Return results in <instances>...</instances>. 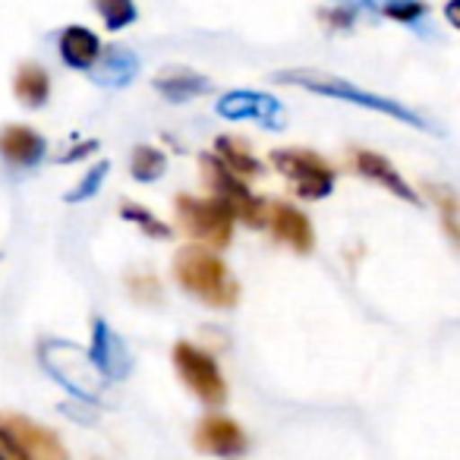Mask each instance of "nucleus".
<instances>
[{"mask_svg": "<svg viewBox=\"0 0 460 460\" xmlns=\"http://www.w3.org/2000/svg\"><path fill=\"white\" fill-rule=\"evenodd\" d=\"M278 83L284 85H296V89H306L313 95H325V98H338V102H350L357 108H366V111H376V114H385L397 123H407L413 129H422V133H435L432 123L426 120L422 114H416L410 104H401L394 98H385V95H376V92H366V89H357L353 83L341 76H332V73H319V70H281L275 73Z\"/></svg>", "mask_w": 460, "mask_h": 460, "instance_id": "f257e3e1", "label": "nucleus"}, {"mask_svg": "<svg viewBox=\"0 0 460 460\" xmlns=\"http://www.w3.org/2000/svg\"><path fill=\"white\" fill-rule=\"evenodd\" d=\"M95 148H98V142H95V139H89V142H85L83 148H76V152L64 155V158H60V161H64V164H70V161H76V158H85V152H95Z\"/></svg>", "mask_w": 460, "mask_h": 460, "instance_id": "a878e982", "label": "nucleus"}, {"mask_svg": "<svg viewBox=\"0 0 460 460\" xmlns=\"http://www.w3.org/2000/svg\"><path fill=\"white\" fill-rule=\"evenodd\" d=\"M271 167L290 180V186H294V192L300 199L319 202V199H328L334 192L338 173L315 152H306V148H275L271 152Z\"/></svg>", "mask_w": 460, "mask_h": 460, "instance_id": "39448f33", "label": "nucleus"}, {"mask_svg": "<svg viewBox=\"0 0 460 460\" xmlns=\"http://www.w3.org/2000/svg\"><path fill=\"white\" fill-rule=\"evenodd\" d=\"M265 224L271 227L275 240H281V243L290 246L294 252H300V256L313 252V246H315L313 224H309V217L303 215L300 208H294V205H288V202L265 205Z\"/></svg>", "mask_w": 460, "mask_h": 460, "instance_id": "f8f14e48", "label": "nucleus"}, {"mask_svg": "<svg viewBox=\"0 0 460 460\" xmlns=\"http://www.w3.org/2000/svg\"><path fill=\"white\" fill-rule=\"evenodd\" d=\"M129 171L139 183H152L161 173L167 171V155L155 146H139L133 148V158H129Z\"/></svg>", "mask_w": 460, "mask_h": 460, "instance_id": "aec40b11", "label": "nucleus"}, {"mask_svg": "<svg viewBox=\"0 0 460 460\" xmlns=\"http://www.w3.org/2000/svg\"><path fill=\"white\" fill-rule=\"evenodd\" d=\"M199 171L205 177V186L215 190V199L227 202V208L234 211V217H243L250 227H262L265 224V202H259L256 196L250 192V186L237 177V173H230L215 155H199Z\"/></svg>", "mask_w": 460, "mask_h": 460, "instance_id": "6e6552de", "label": "nucleus"}, {"mask_svg": "<svg viewBox=\"0 0 460 460\" xmlns=\"http://www.w3.org/2000/svg\"><path fill=\"white\" fill-rule=\"evenodd\" d=\"M457 4L460 0H447V20H451V26H457Z\"/></svg>", "mask_w": 460, "mask_h": 460, "instance_id": "bb28decb", "label": "nucleus"}, {"mask_svg": "<svg viewBox=\"0 0 460 460\" xmlns=\"http://www.w3.org/2000/svg\"><path fill=\"white\" fill-rule=\"evenodd\" d=\"M120 215L127 217L129 224H136V227L152 240H171L173 237V230L167 227L164 221H158L148 208H142L139 202H120Z\"/></svg>", "mask_w": 460, "mask_h": 460, "instance_id": "412c9836", "label": "nucleus"}, {"mask_svg": "<svg viewBox=\"0 0 460 460\" xmlns=\"http://www.w3.org/2000/svg\"><path fill=\"white\" fill-rule=\"evenodd\" d=\"M136 73H139V58L123 45H111L108 51H102L95 60V83L98 85L123 89V85L133 83Z\"/></svg>", "mask_w": 460, "mask_h": 460, "instance_id": "dca6fc26", "label": "nucleus"}, {"mask_svg": "<svg viewBox=\"0 0 460 460\" xmlns=\"http://www.w3.org/2000/svg\"><path fill=\"white\" fill-rule=\"evenodd\" d=\"M173 369H177L180 382H183L205 407H221V403L227 401V382H224L215 357L199 350L196 344H190V341H177V344H173Z\"/></svg>", "mask_w": 460, "mask_h": 460, "instance_id": "423d86ee", "label": "nucleus"}, {"mask_svg": "<svg viewBox=\"0 0 460 460\" xmlns=\"http://www.w3.org/2000/svg\"><path fill=\"white\" fill-rule=\"evenodd\" d=\"M155 89L171 104H183V102H192V98L208 95L211 79L190 70V66H167V70H161L158 76H155Z\"/></svg>", "mask_w": 460, "mask_h": 460, "instance_id": "4468645a", "label": "nucleus"}, {"mask_svg": "<svg viewBox=\"0 0 460 460\" xmlns=\"http://www.w3.org/2000/svg\"><path fill=\"white\" fill-rule=\"evenodd\" d=\"M0 460H7V457H4V454H0Z\"/></svg>", "mask_w": 460, "mask_h": 460, "instance_id": "c85d7f7f", "label": "nucleus"}, {"mask_svg": "<svg viewBox=\"0 0 460 460\" xmlns=\"http://www.w3.org/2000/svg\"><path fill=\"white\" fill-rule=\"evenodd\" d=\"M48 142L45 136H39L32 127H22V123H13V127L0 129V155L10 161V164H22L32 167L45 158Z\"/></svg>", "mask_w": 460, "mask_h": 460, "instance_id": "2eb2a0df", "label": "nucleus"}, {"mask_svg": "<svg viewBox=\"0 0 460 460\" xmlns=\"http://www.w3.org/2000/svg\"><path fill=\"white\" fill-rule=\"evenodd\" d=\"M95 10L111 32L127 29L129 22H136V16H139L136 13V0H95Z\"/></svg>", "mask_w": 460, "mask_h": 460, "instance_id": "4be33fe9", "label": "nucleus"}, {"mask_svg": "<svg viewBox=\"0 0 460 460\" xmlns=\"http://www.w3.org/2000/svg\"><path fill=\"white\" fill-rule=\"evenodd\" d=\"M215 158L221 161L230 173H237V177H259V173L265 171L262 161H259L256 155L243 146V142L234 139V136H217Z\"/></svg>", "mask_w": 460, "mask_h": 460, "instance_id": "6ab92c4d", "label": "nucleus"}, {"mask_svg": "<svg viewBox=\"0 0 460 460\" xmlns=\"http://www.w3.org/2000/svg\"><path fill=\"white\" fill-rule=\"evenodd\" d=\"M102 54V41L92 29L85 26H66L60 32V58H64L66 66L73 70H92Z\"/></svg>", "mask_w": 460, "mask_h": 460, "instance_id": "f3484780", "label": "nucleus"}, {"mask_svg": "<svg viewBox=\"0 0 460 460\" xmlns=\"http://www.w3.org/2000/svg\"><path fill=\"white\" fill-rule=\"evenodd\" d=\"M196 447L202 454H211V457L237 460L246 454L250 441H246V432L240 429V422L227 420V416H205L196 426Z\"/></svg>", "mask_w": 460, "mask_h": 460, "instance_id": "9b49d317", "label": "nucleus"}, {"mask_svg": "<svg viewBox=\"0 0 460 460\" xmlns=\"http://www.w3.org/2000/svg\"><path fill=\"white\" fill-rule=\"evenodd\" d=\"M334 7H353V4H357V0H332Z\"/></svg>", "mask_w": 460, "mask_h": 460, "instance_id": "cd10ccee", "label": "nucleus"}, {"mask_svg": "<svg viewBox=\"0 0 460 460\" xmlns=\"http://www.w3.org/2000/svg\"><path fill=\"white\" fill-rule=\"evenodd\" d=\"M0 454L13 460H70L58 435L26 416L0 420Z\"/></svg>", "mask_w": 460, "mask_h": 460, "instance_id": "0eeeda50", "label": "nucleus"}, {"mask_svg": "<svg viewBox=\"0 0 460 460\" xmlns=\"http://www.w3.org/2000/svg\"><path fill=\"white\" fill-rule=\"evenodd\" d=\"M89 357L104 382H123L133 372V357H129L127 344L104 319H95V325H92Z\"/></svg>", "mask_w": 460, "mask_h": 460, "instance_id": "9d476101", "label": "nucleus"}, {"mask_svg": "<svg viewBox=\"0 0 460 460\" xmlns=\"http://www.w3.org/2000/svg\"><path fill=\"white\" fill-rule=\"evenodd\" d=\"M173 278L190 296L211 309H230L240 300V284L208 246H183L173 256Z\"/></svg>", "mask_w": 460, "mask_h": 460, "instance_id": "f03ea898", "label": "nucleus"}, {"mask_svg": "<svg viewBox=\"0 0 460 460\" xmlns=\"http://www.w3.org/2000/svg\"><path fill=\"white\" fill-rule=\"evenodd\" d=\"M217 117L230 123H259L265 129H281L284 127V104L269 92H252V89H237L217 98L215 104Z\"/></svg>", "mask_w": 460, "mask_h": 460, "instance_id": "1a4fd4ad", "label": "nucleus"}, {"mask_svg": "<svg viewBox=\"0 0 460 460\" xmlns=\"http://www.w3.org/2000/svg\"><path fill=\"white\" fill-rule=\"evenodd\" d=\"M353 167H357L359 173H363L366 180H372V183L385 186L388 192H394L397 199H403V202L416 205L420 202V196H416V190L407 183V180L401 177V171H397L394 164H391L385 155H376V152H357L353 155Z\"/></svg>", "mask_w": 460, "mask_h": 460, "instance_id": "ddd939ff", "label": "nucleus"}, {"mask_svg": "<svg viewBox=\"0 0 460 460\" xmlns=\"http://www.w3.org/2000/svg\"><path fill=\"white\" fill-rule=\"evenodd\" d=\"M13 95L26 108H45L51 98V76L41 64H22L13 76Z\"/></svg>", "mask_w": 460, "mask_h": 460, "instance_id": "a211bd4d", "label": "nucleus"}, {"mask_svg": "<svg viewBox=\"0 0 460 460\" xmlns=\"http://www.w3.org/2000/svg\"><path fill=\"white\" fill-rule=\"evenodd\" d=\"M108 171H111V161H98V164L92 167V171L83 177V183H79L76 190L66 192V202H85V199L95 196V192L102 190V183H104V177H108Z\"/></svg>", "mask_w": 460, "mask_h": 460, "instance_id": "b1692460", "label": "nucleus"}, {"mask_svg": "<svg viewBox=\"0 0 460 460\" xmlns=\"http://www.w3.org/2000/svg\"><path fill=\"white\" fill-rule=\"evenodd\" d=\"M319 20L328 29H347L353 22V7H334V10H322Z\"/></svg>", "mask_w": 460, "mask_h": 460, "instance_id": "393cba45", "label": "nucleus"}, {"mask_svg": "<svg viewBox=\"0 0 460 460\" xmlns=\"http://www.w3.org/2000/svg\"><path fill=\"white\" fill-rule=\"evenodd\" d=\"M366 7L378 10V13L391 16V20H401V22H413L416 16L426 10L420 0H366Z\"/></svg>", "mask_w": 460, "mask_h": 460, "instance_id": "5701e85b", "label": "nucleus"}, {"mask_svg": "<svg viewBox=\"0 0 460 460\" xmlns=\"http://www.w3.org/2000/svg\"><path fill=\"white\" fill-rule=\"evenodd\" d=\"M173 215L183 234H190L192 240L205 246L224 250L234 237V211L227 208V202L221 199H196V196H177L173 199Z\"/></svg>", "mask_w": 460, "mask_h": 460, "instance_id": "20e7f679", "label": "nucleus"}, {"mask_svg": "<svg viewBox=\"0 0 460 460\" xmlns=\"http://www.w3.org/2000/svg\"><path fill=\"white\" fill-rule=\"evenodd\" d=\"M39 357L48 376L58 378L76 401L92 403V407L102 401L104 378L92 363L89 350H83L79 344H70V341H45Z\"/></svg>", "mask_w": 460, "mask_h": 460, "instance_id": "7ed1b4c3", "label": "nucleus"}]
</instances>
